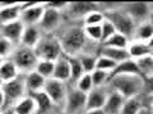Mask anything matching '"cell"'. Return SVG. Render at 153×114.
<instances>
[{
  "instance_id": "obj_1",
  "label": "cell",
  "mask_w": 153,
  "mask_h": 114,
  "mask_svg": "<svg viewBox=\"0 0 153 114\" xmlns=\"http://www.w3.org/2000/svg\"><path fill=\"white\" fill-rule=\"evenodd\" d=\"M56 36L59 37L63 52L68 56H79L82 53L100 55L101 45L87 39L82 23L65 20L61 28L56 32Z\"/></svg>"
},
{
  "instance_id": "obj_2",
  "label": "cell",
  "mask_w": 153,
  "mask_h": 114,
  "mask_svg": "<svg viewBox=\"0 0 153 114\" xmlns=\"http://www.w3.org/2000/svg\"><path fill=\"white\" fill-rule=\"evenodd\" d=\"M107 88L119 93L125 99L139 96L143 95V77L139 75L111 76Z\"/></svg>"
},
{
  "instance_id": "obj_3",
  "label": "cell",
  "mask_w": 153,
  "mask_h": 114,
  "mask_svg": "<svg viewBox=\"0 0 153 114\" xmlns=\"http://www.w3.org/2000/svg\"><path fill=\"white\" fill-rule=\"evenodd\" d=\"M35 52L38 60L47 61H55L64 53L56 33H42L41 39L35 47Z\"/></svg>"
},
{
  "instance_id": "obj_4",
  "label": "cell",
  "mask_w": 153,
  "mask_h": 114,
  "mask_svg": "<svg viewBox=\"0 0 153 114\" xmlns=\"http://www.w3.org/2000/svg\"><path fill=\"white\" fill-rule=\"evenodd\" d=\"M9 60H12V62L17 66V69L22 75L33 71L38 62V57L35 52V48H30V47L22 45L16 46Z\"/></svg>"
},
{
  "instance_id": "obj_5",
  "label": "cell",
  "mask_w": 153,
  "mask_h": 114,
  "mask_svg": "<svg viewBox=\"0 0 153 114\" xmlns=\"http://www.w3.org/2000/svg\"><path fill=\"white\" fill-rule=\"evenodd\" d=\"M102 9V3H91V1H73L68 3L64 10L65 20L82 23V19L88 13L93 10Z\"/></svg>"
},
{
  "instance_id": "obj_6",
  "label": "cell",
  "mask_w": 153,
  "mask_h": 114,
  "mask_svg": "<svg viewBox=\"0 0 153 114\" xmlns=\"http://www.w3.org/2000/svg\"><path fill=\"white\" fill-rule=\"evenodd\" d=\"M1 90L4 93V96H5V108H12L14 104L18 103L22 98H25L26 95H28L26 86H25L23 75L12 80V81L1 84Z\"/></svg>"
},
{
  "instance_id": "obj_7",
  "label": "cell",
  "mask_w": 153,
  "mask_h": 114,
  "mask_svg": "<svg viewBox=\"0 0 153 114\" xmlns=\"http://www.w3.org/2000/svg\"><path fill=\"white\" fill-rule=\"evenodd\" d=\"M68 90H69L68 83L60 81V80L56 79L46 80V84L44 86V91L57 109H63L66 95H68Z\"/></svg>"
},
{
  "instance_id": "obj_8",
  "label": "cell",
  "mask_w": 153,
  "mask_h": 114,
  "mask_svg": "<svg viewBox=\"0 0 153 114\" xmlns=\"http://www.w3.org/2000/svg\"><path fill=\"white\" fill-rule=\"evenodd\" d=\"M61 110L66 114H83L87 110V96H85V94L76 90L73 85L69 84L68 95H66L64 107Z\"/></svg>"
},
{
  "instance_id": "obj_9",
  "label": "cell",
  "mask_w": 153,
  "mask_h": 114,
  "mask_svg": "<svg viewBox=\"0 0 153 114\" xmlns=\"http://www.w3.org/2000/svg\"><path fill=\"white\" fill-rule=\"evenodd\" d=\"M64 12L50 8L46 4V9L41 18L40 24H38V28L41 29L42 33H56L61 28V26L64 24Z\"/></svg>"
},
{
  "instance_id": "obj_10",
  "label": "cell",
  "mask_w": 153,
  "mask_h": 114,
  "mask_svg": "<svg viewBox=\"0 0 153 114\" xmlns=\"http://www.w3.org/2000/svg\"><path fill=\"white\" fill-rule=\"evenodd\" d=\"M46 9V3H25L21 14V22L26 27L38 26Z\"/></svg>"
},
{
  "instance_id": "obj_11",
  "label": "cell",
  "mask_w": 153,
  "mask_h": 114,
  "mask_svg": "<svg viewBox=\"0 0 153 114\" xmlns=\"http://www.w3.org/2000/svg\"><path fill=\"white\" fill-rule=\"evenodd\" d=\"M123 9L135 22V24H139L142 22H147L151 19L149 3H142V1L123 3Z\"/></svg>"
},
{
  "instance_id": "obj_12",
  "label": "cell",
  "mask_w": 153,
  "mask_h": 114,
  "mask_svg": "<svg viewBox=\"0 0 153 114\" xmlns=\"http://www.w3.org/2000/svg\"><path fill=\"white\" fill-rule=\"evenodd\" d=\"M25 3H0V26L21 20Z\"/></svg>"
},
{
  "instance_id": "obj_13",
  "label": "cell",
  "mask_w": 153,
  "mask_h": 114,
  "mask_svg": "<svg viewBox=\"0 0 153 114\" xmlns=\"http://www.w3.org/2000/svg\"><path fill=\"white\" fill-rule=\"evenodd\" d=\"M25 24L21 20H16L12 23H8V24H3L0 26V36L7 38L10 42H13L14 45H19L21 42V38L23 34V31H25Z\"/></svg>"
},
{
  "instance_id": "obj_14",
  "label": "cell",
  "mask_w": 153,
  "mask_h": 114,
  "mask_svg": "<svg viewBox=\"0 0 153 114\" xmlns=\"http://www.w3.org/2000/svg\"><path fill=\"white\" fill-rule=\"evenodd\" d=\"M52 79L60 80L64 83H70V61L69 56L63 53L59 58L54 61V75Z\"/></svg>"
},
{
  "instance_id": "obj_15",
  "label": "cell",
  "mask_w": 153,
  "mask_h": 114,
  "mask_svg": "<svg viewBox=\"0 0 153 114\" xmlns=\"http://www.w3.org/2000/svg\"><path fill=\"white\" fill-rule=\"evenodd\" d=\"M108 94V88H93L87 96V110L88 109H103Z\"/></svg>"
},
{
  "instance_id": "obj_16",
  "label": "cell",
  "mask_w": 153,
  "mask_h": 114,
  "mask_svg": "<svg viewBox=\"0 0 153 114\" xmlns=\"http://www.w3.org/2000/svg\"><path fill=\"white\" fill-rule=\"evenodd\" d=\"M23 80H25L27 94H35L37 91H41V90H44V86L46 84V79L42 77L40 74H37L35 70L23 75Z\"/></svg>"
},
{
  "instance_id": "obj_17",
  "label": "cell",
  "mask_w": 153,
  "mask_h": 114,
  "mask_svg": "<svg viewBox=\"0 0 153 114\" xmlns=\"http://www.w3.org/2000/svg\"><path fill=\"white\" fill-rule=\"evenodd\" d=\"M124 102H125V98L121 96L119 93L108 89L107 99L103 105L105 114H120V110L124 105Z\"/></svg>"
},
{
  "instance_id": "obj_18",
  "label": "cell",
  "mask_w": 153,
  "mask_h": 114,
  "mask_svg": "<svg viewBox=\"0 0 153 114\" xmlns=\"http://www.w3.org/2000/svg\"><path fill=\"white\" fill-rule=\"evenodd\" d=\"M28 95H31V96L33 98V100L36 102L37 114H52L57 109L54 104H52L50 98L47 96L44 90L37 91L35 94H28Z\"/></svg>"
},
{
  "instance_id": "obj_19",
  "label": "cell",
  "mask_w": 153,
  "mask_h": 114,
  "mask_svg": "<svg viewBox=\"0 0 153 114\" xmlns=\"http://www.w3.org/2000/svg\"><path fill=\"white\" fill-rule=\"evenodd\" d=\"M41 36H42V32L38 28V26L25 27V31H23L19 45L30 47V48H35L38 43V41L41 39Z\"/></svg>"
},
{
  "instance_id": "obj_20",
  "label": "cell",
  "mask_w": 153,
  "mask_h": 114,
  "mask_svg": "<svg viewBox=\"0 0 153 114\" xmlns=\"http://www.w3.org/2000/svg\"><path fill=\"white\" fill-rule=\"evenodd\" d=\"M148 102H149V98L144 96V95L125 99L124 105L120 110V114H137L143 107L148 105Z\"/></svg>"
},
{
  "instance_id": "obj_21",
  "label": "cell",
  "mask_w": 153,
  "mask_h": 114,
  "mask_svg": "<svg viewBox=\"0 0 153 114\" xmlns=\"http://www.w3.org/2000/svg\"><path fill=\"white\" fill-rule=\"evenodd\" d=\"M126 51H128L129 57L134 61L139 60L142 57H146L148 55H152V50H151V47L148 46V43L139 42V41H130Z\"/></svg>"
},
{
  "instance_id": "obj_22",
  "label": "cell",
  "mask_w": 153,
  "mask_h": 114,
  "mask_svg": "<svg viewBox=\"0 0 153 114\" xmlns=\"http://www.w3.org/2000/svg\"><path fill=\"white\" fill-rule=\"evenodd\" d=\"M22 74L19 72L17 66L12 62V60H4L3 64L0 65V83H8L12 80L19 77Z\"/></svg>"
},
{
  "instance_id": "obj_23",
  "label": "cell",
  "mask_w": 153,
  "mask_h": 114,
  "mask_svg": "<svg viewBox=\"0 0 153 114\" xmlns=\"http://www.w3.org/2000/svg\"><path fill=\"white\" fill-rule=\"evenodd\" d=\"M14 114H37V105L31 95H26L12 107Z\"/></svg>"
},
{
  "instance_id": "obj_24",
  "label": "cell",
  "mask_w": 153,
  "mask_h": 114,
  "mask_svg": "<svg viewBox=\"0 0 153 114\" xmlns=\"http://www.w3.org/2000/svg\"><path fill=\"white\" fill-rule=\"evenodd\" d=\"M152 36H153V24L151 23V20L142 22L139 24H137L131 41H139L147 43L152 38Z\"/></svg>"
},
{
  "instance_id": "obj_25",
  "label": "cell",
  "mask_w": 153,
  "mask_h": 114,
  "mask_svg": "<svg viewBox=\"0 0 153 114\" xmlns=\"http://www.w3.org/2000/svg\"><path fill=\"white\" fill-rule=\"evenodd\" d=\"M100 55L108 57L110 60H112L115 64H121L124 61L129 60L130 57L128 55L126 50H119V48H111V47H106L101 45V48H100Z\"/></svg>"
},
{
  "instance_id": "obj_26",
  "label": "cell",
  "mask_w": 153,
  "mask_h": 114,
  "mask_svg": "<svg viewBox=\"0 0 153 114\" xmlns=\"http://www.w3.org/2000/svg\"><path fill=\"white\" fill-rule=\"evenodd\" d=\"M119 75H139V70H138L137 62L134 60L129 58L121 64H117L115 70L110 74V77H111V76H119Z\"/></svg>"
},
{
  "instance_id": "obj_27",
  "label": "cell",
  "mask_w": 153,
  "mask_h": 114,
  "mask_svg": "<svg viewBox=\"0 0 153 114\" xmlns=\"http://www.w3.org/2000/svg\"><path fill=\"white\" fill-rule=\"evenodd\" d=\"M137 66L139 70V75L143 79L153 76V55H148L146 57L137 60Z\"/></svg>"
},
{
  "instance_id": "obj_28",
  "label": "cell",
  "mask_w": 153,
  "mask_h": 114,
  "mask_svg": "<svg viewBox=\"0 0 153 114\" xmlns=\"http://www.w3.org/2000/svg\"><path fill=\"white\" fill-rule=\"evenodd\" d=\"M129 43H130V39L121 34V33H115V34L108 38L106 42H103L102 46H106V47H111V48H119V50H126Z\"/></svg>"
},
{
  "instance_id": "obj_29",
  "label": "cell",
  "mask_w": 153,
  "mask_h": 114,
  "mask_svg": "<svg viewBox=\"0 0 153 114\" xmlns=\"http://www.w3.org/2000/svg\"><path fill=\"white\" fill-rule=\"evenodd\" d=\"M106 19L105 17V13L102 9H98V10H93L88 13L83 19H82V26L83 27H89V26H101L103 20Z\"/></svg>"
},
{
  "instance_id": "obj_30",
  "label": "cell",
  "mask_w": 153,
  "mask_h": 114,
  "mask_svg": "<svg viewBox=\"0 0 153 114\" xmlns=\"http://www.w3.org/2000/svg\"><path fill=\"white\" fill-rule=\"evenodd\" d=\"M35 71L37 74H40L42 77H45L46 80L52 79V75H54V61L38 60Z\"/></svg>"
},
{
  "instance_id": "obj_31",
  "label": "cell",
  "mask_w": 153,
  "mask_h": 114,
  "mask_svg": "<svg viewBox=\"0 0 153 114\" xmlns=\"http://www.w3.org/2000/svg\"><path fill=\"white\" fill-rule=\"evenodd\" d=\"M78 58L82 65L84 74H92L96 70V62H97V55L92 53H82L78 56Z\"/></svg>"
},
{
  "instance_id": "obj_32",
  "label": "cell",
  "mask_w": 153,
  "mask_h": 114,
  "mask_svg": "<svg viewBox=\"0 0 153 114\" xmlns=\"http://www.w3.org/2000/svg\"><path fill=\"white\" fill-rule=\"evenodd\" d=\"M69 61H70V83L69 84H74L84 74V71L82 69V65H80L78 56H69Z\"/></svg>"
},
{
  "instance_id": "obj_33",
  "label": "cell",
  "mask_w": 153,
  "mask_h": 114,
  "mask_svg": "<svg viewBox=\"0 0 153 114\" xmlns=\"http://www.w3.org/2000/svg\"><path fill=\"white\" fill-rule=\"evenodd\" d=\"M71 85H73L76 90H79V91H82L84 94H88L91 90L93 89L92 76H91V74H83L74 84H71Z\"/></svg>"
},
{
  "instance_id": "obj_34",
  "label": "cell",
  "mask_w": 153,
  "mask_h": 114,
  "mask_svg": "<svg viewBox=\"0 0 153 114\" xmlns=\"http://www.w3.org/2000/svg\"><path fill=\"white\" fill-rule=\"evenodd\" d=\"M91 76H92L93 88H106L110 83V74L105 72V71L94 70Z\"/></svg>"
},
{
  "instance_id": "obj_35",
  "label": "cell",
  "mask_w": 153,
  "mask_h": 114,
  "mask_svg": "<svg viewBox=\"0 0 153 114\" xmlns=\"http://www.w3.org/2000/svg\"><path fill=\"white\" fill-rule=\"evenodd\" d=\"M84 34L87 37V39L93 43L101 45V26H89V27H83Z\"/></svg>"
},
{
  "instance_id": "obj_36",
  "label": "cell",
  "mask_w": 153,
  "mask_h": 114,
  "mask_svg": "<svg viewBox=\"0 0 153 114\" xmlns=\"http://www.w3.org/2000/svg\"><path fill=\"white\" fill-rule=\"evenodd\" d=\"M115 67H116V64H115L112 60H110L108 57L102 56V55H98L97 56L96 70H101V71H105V72L111 74L112 71L115 70Z\"/></svg>"
},
{
  "instance_id": "obj_37",
  "label": "cell",
  "mask_w": 153,
  "mask_h": 114,
  "mask_svg": "<svg viewBox=\"0 0 153 114\" xmlns=\"http://www.w3.org/2000/svg\"><path fill=\"white\" fill-rule=\"evenodd\" d=\"M16 46L17 45H14L13 42L0 36V57H3L4 60H8L12 56Z\"/></svg>"
},
{
  "instance_id": "obj_38",
  "label": "cell",
  "mask_w": 153,
  "mask_h": 114,
  "mask_svg": "<svg viewBox=\"0 0 153 114\" xmlns=\"http://www.w3.org/2000/svg\"><path fill=\"white\" fill-rule=\"evenodd\" d=\"M115 33H116V29H115V27L112 26V23L110 20H107V19H105L103 23L101 24V34H102L101 45L103 42H106L108 38H111Z\"/></svg>"
},
{
  "instance_id": "obj_39",
  "label": "cell",
  "mask_w": 153,
  "mask_h": 114,
  "mask_svg": "<svg viewBox=\"0 0 153 114\" xmlns=\"http://www.w3.org/2000/svg\"><path fill=\"white\" fill-rule=\"evenodd\" d=\"M143 95L147 98L153 96V76L143 79Z\"/></svg>"
},
{
  "instance_id": "obj_40",
  "label": "cell",
  "mask_w": 153,
  "mask_h": 114,
  "mask_svg": "<svg viewBox=\"0 0 153 114\" xmlns=\"http://www.w3.org/2000/svg\"><path fill=\"white\" fill-rule=\"evenodd\" d=\"M4 108H5V96H4L1 86H0V110H3Z\"/></svg>"
},
{
  "instance_id": "obj_41",
  "label": "cell",
  "mask_w": 153,
  "mask_h": 114,
  "mask_svg": "<svg viewBox=\"0 0 153 114\" xmlns=\"http://www.w3.org/2000/svg\"><path fill=\"white\" fill-rule=\"evenodd\" d=\"M83 114H105L103 109H88Z\"/></svg>"
},
{
  "instance_id": "obj_42",
  "label": "cell",
  "mask_w": 153,
  "mask_h": 114,
  "mask_svg": "<svg viewBox=\"0 0 153 114\" xmlns=\"http://www.w3.org/2000/svg\"><path fill=\"white\" fill-rule=\"evenodd\" d=\"M137 114H152V112H151V109L148 108V105H146V107H143Z\"/></svg>"
},
{
  "instance_id": "obj_43",
  "label": "cell",
  "mask_w": 153,
  "mask_h": 114,
  "mask_svg": "<svg viewBox=\"0 0 153 114\" xmlns=\"http://www.w3.org/2000/svg\"><path fill=\"white\" fill-rule=\"evenodd\" d=\"M0 114H14V112H13L12 108H5V109H3V110L0 112Z\"/></svg>"
},
{
  "instance_id": "obj_44",
  "label": "cell",
  "mask_w": 153,
  "mask_h": 114,
  "mask_svg": "<svg viewBox=\"0 0 153 114\" xmlns=\"http://www.w3.org/2000/svg\"><path fill=\"white\" fill-rule=\"evenodd\" d=\"M148 108L151 109V112H152V114H153V96L149 98V102H148Z\"/></svg>"
},
{
  "instance_id": "obj_45",
  "label": "cell",
  "mask_w": 153,
  "mask_h": 114,
  "mask_svg": "<svg viewBox=\"0 0 153 114\" xmlns=\"http://www.w3.org/2000/svg\"><path fill=\"white\" fill-rule=\"evenodd\" d=\"M147 43H148V46L151 47V50H153V36H152V38H151V39L147 42Z\"/></svg>"
},
{
  "instance_id": "obj_46",
  "label": "cell",
  "mask_w": 153,
  "mask_h": 114,
  "mask_svg": "<svg viewBox=\"0 0 153 114\" xmlns=\"http://www.w3.org/2000/svg\"><path fill=\"white\" fill-rule=\"evenodd\" d=\"M52 114H66V113H64L63 110H61V109H56V110L52 113Z\"/></svg>"
},
{
  "instance_id": "obj_47",
  "label": "cell",
  "mask_w": 153,
  "mask_h": 114,
  "mask_svg": "<svg viewBox=\"0 0 153 114\" xmlns=\"http://www.w3.org/2000/svg\"><path fill=\"white\" fill-rule=\"evenodd\" d=\"M149 10H151V17H153V3H149Z\"/></svg>"
},
{
  "instance_id": "obj_48",
  "label": "cell",
  "mask_w": 153,
  "mask_h": 114,
  "mask_svg": "<svg viewBox=\"0 0 153 114\" xmlns=\"http://www.w3.org/2000/svg\"><path fill=\"white\" fill-rule=\"evenodd\" d=\"M3 61H4V58H3V57H0V65L3 64Z\"/></svg>"
},
{
  "instance_id": "obj_49",
  "label": "cell",
  "mask_w": 153,
  "mask_h": 114,
  "mask_svg": "<svg viewBox=\"0 0 153 114\" xmlns=\"http://www.w3.org/2000/svg\"><path fill=\"white\" fill-rule=\"evenodd\" d=\"M149 20H151V23L153 24V17H151V19H149Z\"/></svg>"
},
{
  "instance_id": "obj_50",
  "label": "cell",
  "mask_w": 153,
  "mask_h": 114,
  "mask_svg": "<svg viewBox=\"0 0 153 114\" xmlns=\"http://www.w3.org/2000/svg\"><path fill=\"white\" fill-rule=\"evenodd\" d=\"M152 55H153V50H152Z\"/></svg>"
},
{
  "instance_id": "obj_51",
  "label": "cell",
  "mask_w": 153,
  "mask_h": 114,
  "mask_svg": "<svg viewBox=\"0 0 153 114\" xmlns=\"http://www.w3.org/2000/svg\"><path fill=\"white\" fill-rule=\"evenodd\" d=\"M0 86H1V83H0Z\"/></svg>"
},
{
  "instance_id": "obj_52",
  "label": "cell",
  "mask_w": 153,
  "mask_h": 114,
  "mask_svg": "<svg viewBox=\"0 0 153 114\" xmlns=\"http://www.w3.org/2000/svg\"><path fill=\"white\" fill-rule=\"evenodd\" d=\"M0 112H1V110H0Z\"/></svg>"
}]
</instances>
